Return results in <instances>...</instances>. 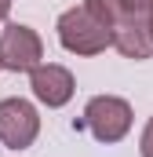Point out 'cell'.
<instances>
[{"mask_svg":"<svg viewBox=\"0 0 153 157\" xmlns=\"http://www.w3.org/2000/svg\"><path fill=\"white\" fill-rule=\"evenodd\" d=\"M153 0H117V22H113V48L128 59H150L153 37L146 29Z\"/></svg>","mask_w":153,"mask_h":157,"instance_id":"cell-1","label":"cell"},{"mask_svg":"<svg viewBox=\"0 0 153 157\" xmlns=\"http://www.w3.org/2000/svg\"><path fill=\"white\" fill-rule=\"evenodd\" d=\"M58 40L73 55H99L113 44V29L102 26L88 7H73L58 18Z\"/></svg>","mask_w":153,"mask_h":157,"instance_id":"cell-2","label":"cell"},{"mask_svg":"<svg viewBox=\"0 0 153 157\" xmlns=\"http://www.w3.org/2000/svg\"><path fill=\"white\" fill-rule=\"evenodd\" d=\"M99 143H120L131 128V106L117 95H95L84 110V121H80Z\"/></svg>","mask_w":153,"mask_h":157,"instance_id":"cell-3","label":"cell"},{"mask_svg":"<svg viewBox=\"0 0 153 157\" xmlns=\"http://www.w3.org/2000/svg\"><path fill=\"white\" fill-rule=\"evenodd\" d=\"M44 59V44H40L37 29L11 22L0 33V66L11 73H33Z\"/></svg>","mask_w":153,"mask_h":157,"instance_id":"cell-4","label":"cell"},{"mask_svg":"<svg viewBox=\"0 0 153 157\" xmlns=\"http://www.w3.org/2000/svg\"><path fill=\"white\" fill-rule=\"evenodd\" d=\"M37 132H40V117L33 110V102H26V99H4L0 102V143L7 150L33 146Z\"/></svg>","mask_w":153,"mask_h":157,"instance_id":"cell-5","label":"cell"},{"mask_svg":"<svg viewBox=\"0 0 153 157\" xmlns=\"http://www.w3.org/2000/svg\"><path fill=\"white\" fill-rule=\"evenodd\" d=\"M29 88H33V95H37L44 106H51V110H58V106H66L69 99H73V73L66 70V66H37L33 73H29Z\"/></svg>","mask_w":153,"mask_h":157,"instance_id":"cell-6","label":"cell"},{"mask_svg":"<svg viewBox=\"0 0 153 157\" xmlns=\"http://www.w3.org/2000/svg\"><path fill=\"white\" fill-rule=\"evenodd\" d=\"M84 7H88L102 26L113 29V22H117V0H84Z\"/></svg>","mask_w":153,"mask_h":157,"instance_id":"cell-7","label":"cell"},{"mask_svg":"<svg viewBox=\"0 0 153 157\" xmlns=\"http://www.w3.org/2000/svg\"><path fill=\"white\" fill-rule=\"evenodd\" d=\"M139 146H142V157H153V117H150V124L142 128V143H139Z\"/></svg>","mask_w":153,"mask_h":157,"instance_id":"cell-8","label":"cell"},{"mask_svg":"<svg viewBox=\"0 0 153 157\" xmlns=\"http://www.w3.org/2000/svg\"><path fill=\"white\" fill-rule=\"evenodd\" d=\"M7 11H11V0H0V22L7 18Z\"/></svg>","mask_w":153,"mask_h":157,"instance_id":"cell-9","label":"cell"},{"mask_svg":"<svg viewBox=\"0 0 153 157\" xmlns=\"http://www.w3.org/2000/svg\"><path fill=\"white\" fill-rule=\"evenodd\" d=\"M146 29H150V37H153V7H150V15H146Z\"/></svg>","mask_w":153,"mask_h":157,"instance_id":"cell-10","label":"cell"},{"mask_svg":"<svg viewBox=\"0 0 153 157\" xmlns=\"http://www.w3.org/2000/svg\"><path fill=\"white\" fill-rule=\"evenodd\" d=\"M0 70H4V66H0Z\"/></svg>","mask_w":153,"mask_h":157,"instance_id":"cell-11","label":"cell"}]
</instances>
